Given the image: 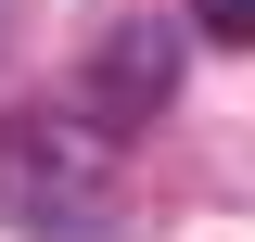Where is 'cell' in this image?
I'll return each mask as SVG.
<instances>
[{"mask_svg": "<svg viewBox=\"0 0 255 242\" xmlns=\"http://www.w3.org/2000/svg\"><path fill=\"white\" fill-rule=\"evenodd\" d=\"M128 204L115 179V140L90 115H51V102H13L0 115V217L13 230H51V242H102Z\"/></svg>", "mask_w": 255, "mask_h": 242, "instance_id": "1", "label": "cell"}, {"mask_svg": "<svg viewBox=\"0 0 255 242\" xmlns=\"http://www.w3.org/2000/svg\"><path fill=\"white\" fill-rule=\"evenodd\" d=\"M166 90H179V38L140 13V26H115V38L90 51V77H77V102H64V115H90L102 140H115V127H153Z\"/></svg>", "mask_w": 255, "mask_h": 242, "instance_id": "2", "label": "cell"}, {"mask_svg": "<svg viewBox=\"0 0 255 242\" xmlns=\"http://www.w3.org/2000/svg\"><path fill=\"white\" fill-rule=\"evenodd\" d=\"M191 26L217 38V51H243V38H255V0H191Z\"/></svg>", "mask_w": 255, "mask_h": 242, "instance_id": "3", "label": "cell"}]
</instances>
